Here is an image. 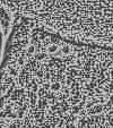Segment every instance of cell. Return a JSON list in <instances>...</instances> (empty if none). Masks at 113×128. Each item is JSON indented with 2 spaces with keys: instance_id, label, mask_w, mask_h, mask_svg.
<instances>
[]
</instances>
